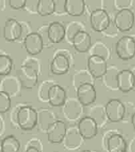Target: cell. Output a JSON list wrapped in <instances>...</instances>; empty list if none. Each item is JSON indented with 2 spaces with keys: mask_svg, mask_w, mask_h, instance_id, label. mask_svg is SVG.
<instances>
[{
  "mask_svg": "<svg viewBox=\"0 0 135 152\" xmlns=\"http://www.w3.org/2000/svg\"><path fill=\"white\" fill-rule=\"evenodd\" d=\"M38 115L31 106H21L17 114V126L24 131H31L36 126Z\"/></svg>",
  "mask_w": 135,
  "mask_h": 152,
  "instance_id": "obj_1",
  "label": "cell"
},
{
  "mask_svg": "<svg viewBox=\"0 0 135 152\" xmlns=\"http://www.w3.org/2000/svg\"><path fill=\"white\" fill-rule=\"evenodd\" d=\"M118 57L123 60H129L135 56V39L130 36H123L118 39L115 45Z\"/></svg>",
  "mask_w": 135,
  "mask_h": 152,
  "instance_id": "obj_2",
  "label": "cell"
},
{
  "mask_svg": "<svg viewBox=\"0 0 135 152\" xmlns=\"http://www.w3.org/2000/svg\"><path fill=\"white\" fill-rule=\"evenodd\" d=\"M18 79L22 87L32 89L38 83V71L29 63L22 65L18 73Z\"/></svg>",
  "mask_w": 135,
  "mask_h": 152,
  "instance_id": "obj_3",
  "label": "cell"
},
{
  "mask_svg": "<svg viewBox=\"0 0 135 152\" xmlns=\"http://www.w3.org/2000/svg\"><path fill=\"white\" fill-rule=\"evenodd\" d=\"M111 19L107 11L100 8L90 13V25L92 29L96 32H103L110 26Z\"/></svg>",
  "mask_w": 135,
  "mask_h": 152,
  "instance_id": "obj_4",
  "label": "cell"
},
{
  "mask_svg": "<svg viewBox=\"0 0 135 152\" xmlns=\"http://www.w3.org/2000/svg\"><path fill=\"white\" fill-rule=\"evenodd\" d=\"M104 110L106 118L112 123L121 121L126 114L125 105L118 99H112L108 101L105 105Z\"/></svg>",
  "mask_w": 135,
  "mask_h": 152,
  "instance_id": "obj_5",
  "label": "cell"
},
{
  "mask_svg": "<svg viewBox=\"0 0 135 152\" xmlns=\"http://www.w3.org/2000/svg\"><path fill=\"white\" fill-rule=\"evenodd\" d=\"M135 23L134 13L131 9H126L117 12L114 19V24L117 30L121 32L131 31Z\"/></svg>",
  "mask_w": 135,
  "mask_h": 152,
  "instance_id": "obj_6",
  "label": "cell"
},
{
  "mask_svg": "<svg viewBox=\"0 0 135 152\" xmlns=\"http://www.w3.org/2000/svg\"><path fill=\"white\" fill-rule=\"evenodd\" d=\"M87 69L93 78L105 77L108 71L106 59L97 55H91L87 60Z\"/></svg>",
  "mask_w": 135,
  "mask_h": 152,
  "instance_id": "obj_7",
  "label": "cell"
},
{
  "mask_svg": "<svg viewBox=\"0 0 135 152\" xmlns=\"http://www.w3.org/2000/svg\"><path fill=\"white\" fill-rule=\"evenodd\" d=\"M67 129L61 120H56L47 129V140L52 144H60L64 142Z\"/></svg>",
  "mask_w": 135,
  "mask_h": 152,
  "instance_id": "obj_8",
  "label": "cell"
},
{
  "mask_svg": "<svg viewBox=\"0 0 135 152\" xmlns=\"http://www.w3.org/2000/svg\"><path fill=\"white\" fill-rule=\"evenodd\" d=\"M23 45L28 54L35 56L42 51L44 48V40L41 34L37 32H32L25 37Z\"/></svg>",
  "mask_w": 135,
  "mask_h": 152,
  "instance_id": "obj_9",
  "label": "cell"
},
{
  "mask_svg": "<svg viewBox=\"0 0 135 152\" xmlns=\"http://www.w3.org/2000/svg\"><path fill=\"white\" fill-rule=\"evenodd\" d=\"M78 129L83 139L90 140L97 134L98 124L93 117H84L78 122Z\"/></svg>",
  "mask_w": 135,
  "mask_h": 152,
  "instance_id": "obj_10",
  "label": "cell"
},
{
  "mask_svg": "<svg viewBox=\"0 0 135 152\" xmlns=\"http://www.w3.org/2000/svg\"><path fill=\"white\" fill-rule=\"evenodd\" d=\"M78 101L84 106L94 103L97 98V91L92 83H84L76 89Z\"/></svg>",
  "mask_w": 135,
  "mask_h": 152,
  "instance_id": "obj_11",
  "label": "cell"
},
{
  "mask_svg": "<svg viewBox=\"0 0 135 152\" xmlns=\"http://www.w3.org/2000/svg\"><path fill=\"white\" fill-rule=\"evenodd\" d=\"M22 24L14 19H7L3 27V37L7 42H16L22 36Z\"/></svg>",
  "mask_w": 135,
  "mask_h": 152,
  "instance_id": "obj_12",
  "label": "cell"
},
{
  "mask_svg": "<svg viewBox=\"0 0 135 152\" xmlns=\"http://www.w3.org/2000/svg\"><path fill=\"white\" fill-rule=\"evenodd\" d=\"M116 86L118 90L123 93L131 91L135 87V74L131 70L124 69L118 72Z\"/></svg>",
  "mask_w": 135,
  "mask_h": 152,
  "instance_id": "obj_13",
  "label": "cell"
},
{
  "mask_svg": "<svg viewBox=\"0 0 135 152\" xmlns=\"http://www.w3.org/2000/svg\"><path fill=\"white\" fill-rule=\"evenodd\" d=\"M70 68V60L67 55L62 52L56 53L50 65L51 72L55 75H64Z\"/></svg>",
  "mask_w": 135,
  "mask_h": 152,
  "instance_id": "obj_14",
  "label": "cell"
},
{
  "mask_svg": "<svg viewBox=\"0 0 135 152\" xmlns=\"http://www.w3.org/2000/svg\"><path fill=\"white\" fill-rule=\"evenodd\" d=\"M66 93L63 87L54 84L50 88L48 94V102L53 107L62 106L66 102Z\"/></svg>",
  "mask_w": 135,
  "mask_h": 152,
  "instance_id": "obj_15",
  "label": "cell"
},
{
  "mask_svg": "<svg viewBox=\"0 0 135 152\" xmlns=\"http://www.w3.org/2000/svg\"><path fill=\"white\" fill-rule=\"evenodd\" d=\"M47 35L50 42L54 44L60 43L66 37V28L61 22H51L47 28Z\"/></svg>",
  "mask_w": 135,
  "mask_h": 152,
  "instance_id": "obj_16",
  "label": "cell"
},
{
  "mask_svg": "<svg viewBox=\"0 0 135 152\" xmlns=\"http://www.w3.org/2000/svg\"><path fill=\"white\" fill-rule=\"evenodd\" d=\"M106 147L108 152H126L128 145L122 135L112 134L106 139Z\"/></svg>",
  "mask_w": 135,
  "mask_h": 152,
  "instance_id": "obj_17",
  "label": "cell"
},
{
  "mask_svg": "<svg viewBox=\"0 0 135 152\" xmlns=\"http://www.w3.org/2000/svg\"><path fill=\"white\" fill-rule=\"evenodd\" d=\"M74 48L79 53H87L92 46V37L86 31L78 32L72 40Z\"/></svg>",
  "mask_w": 135,
  "mask_h": 152,
  "instance_id": "obj_18",
  "label": "cell"
},
{
  "mask_svg": "<svg viewBox=\"0 0 135 152\" xmlns=\"http://www.w3.org/2000/svg\"><path fill=\"white\" fill-rule=\"evenodd\" d=\"M86 1L83 0L65 1V12L72 16H81L85 11Z\"/></svg>",
  "mask_w": 135,
  "mask_h": 152,
  "instance_id": "obj_19",
  "label": "cell"
},
{
  "mask_svg": "<svg viewBox=\"0 0 135 152\" xmlns=\"http://www.w3.org/2000/svg\"><path fill=\"white\" fill-rule=\"evenodd\" d=\"M1 152H19L21 143L14 135H7L1 140Z\"/></svg>",
  "mask_w": 135,
  "mask_h": 152,
  "instance_id": "obj_20",
  "label": "cell"
},
{
  "mask_svg": "<svg viewBox=\"0 0 135 152\" xmlns=\"http://www.w3.org/2000/svg\"><path fill=\"white\" fill-rule=\"evenodd\" d=\"M81 139H83V137L80 134L78 129H70L66 132L63 143L64 142L65 147L69 149H75L81 144Z\"/></svg>",
  "mask_w": 135,
  "mask_h": 152,
  "instance_id": "obj_21",
  "label": "cell"
},
{
  "mask_svg": "<svg viewBox=\"0 0 135 152\" xmlns=\"http://www.w3.org/2000/svg\"><path fill=\"white\" fill-rule=\"evenodd\" d=\"M20 86L22 85L19 79L13 78V77H11V78L7 77L4 79V81H1L0 91L5 92L10 96H12V94H17V92L20 90Z\"/></svg>",
  "mask_w": 135,
  "mask_h": 152,
  "instance_id": "obj_22",
  "label": "cell"
},
{
  "mask_svg": "<svg viewBox=\"0 0 135 152\" xmlns=\"http://www.w3.org/2000/svg\"><path fill=\"white\" fill-rule=\"evenodd\" d=\"M56 13V1L54 0H38L37 13L41 16H48Z\"/></svg>",
  "mask_w": 135,
  "mask_h": 152,
  "instance_id": "obj_23",
  "label": "cell"
},
{
  "mask_svg": "<svg viewBox=\"0 0 135 152\" xmlns=\"http://www.w3.org/2000/svg\"><path fill=\"white\" fill-rule=\"evenodd\" d=\"M13 60L9 56L5 54L0 55V75L1 77H7L13 69Z\"/></svg>",
  "mask_w": 135,
  "mask_h": 152,
  "instance_id": "obj_24",
  "label": "cell"
},
{
  "mask_svg": "<svg viewBox=\"0 0 135 152\" xmlns=\"http://www.w3.org/2000/svg\"><path fill=\"white\" fill-rule=\"evenodd\" d=\"M11 97L7 93L0 91V113H7L11 108Z\"/></svg>",
  "mask_w": 135,
  "mask_h": 152,
  "instance_id": "obj_25",
  "label": "cell"
},
{
  "mask_svg": "<svg viewBox=\"0 0 135 152\" xmlns=\"http://www.w3.org/2000/svg\"><path fill=\"white\" fill-rule=\"evenodd\" d=\"M81 31H84V29L77 22H72L69 24L67 28H66V37L68 41L72 42V40H73L75 36Z\"/></svg>",
  "mask_w": 135,
  "mask_h": 152,
  "instance_id": "obj_26",
  "label": "cell"
},
{
  "mask_svg": "<svg viewBox=\"0 0 135 152\" xmlns=\"http://www.w3.org/2000/svg\"><path fill=\"white\" fill-rule=\"evenodd\" d=\"M54 83L51 82H44L38 88V98L43 102H48V94L50 88Z\"/></svg>",
  "mask_w": 135,
  "mask_h": 152,
  "instance_id": "obj_27",
  "label": "cell"
},
{
  "mask_svg": "<svg viewBox=\"0 0 135 152\" xmlns=\"http://www.w3.org/2000/svg\"><path fill=\"white\" fill-rule=\"evenodd\" d=\"M132 4L133 1L131 0H115L113 1L114 7L118 10V12L123 10L130 9Z\"/></svg>",
  "mask_w": 135,
  "mask_h": 152,
  "instance_id": "obj_28",
  "label": "cell"
},
{
  "mask_svg": "<svg viewBox=\"0 0 135 152\" xmlns=\"http://www.w3.org/2000/svg\"><path fill=\"white\" fill-rule=\"evenodd\" d=\"M8 5L13 10H22L26 6L27 1L25 0H9Z\"/></svg>",
  "mask_w": 135,
  "mask_h": 152,
  "instance_id": "obj_29",
  "label": "cell"
},
{
  "mask_svg": "<svg viewBox=\"0 0 135 152\" xmlns=\"http://www.w3.org/2000/svg\"><path fill=\"white\" fill-rule=\"evenodd\" d=\"M25 152H42L41 150L40 149L39 147L36 146V145H29L25 150Z\"/></svg>",
  "mask_w": 135,
  "mask_h": 152,
  "instance_id": "obj_30",
  "label": "cell"
},
{
  "mask_svg": "<svg viewBox=\"0 0 135 152\" xmlns=\"http://www.w3.org/2000/svg\"><path fill=\"white\" fill-rule=\"evenodd\" d=\"M5 130V127H4V123L3 121L2 117H1V120H0V135L2 136L3 133L4 132Z\"/></svg>",
  "mask_w": 135,
  "mask_h": 152,
  "instance_id": "obj_31",
  "label": "cell"
},
{
  "mask_svg": "<svg viewBox=\"0 0 135 152\" xmlns=\"http://www.w3.org/2000/svg\"><path fill=\"white\" fill-rule=\"evenodd\" d=\"M131 124H132L133 128H134V129L135 130V113L133 114L132 117H131Z\"/></svg>",
  "mask_w": 135,
  "mask_h": 152,
  "instance_id": "obj_32",
  "label": "cell"
},
{
  "mask_svg": "<svg viewBox=\"0 0 135 152\" xmlns=\"http://www.w3.org/2000/svg\"><path fill=\"white\" fill-rule=\"evenodd\" d=\"M81 152H92V151H90V150H84V151H82Z\"/></svg>",
  "mask_w": 135,
  "mask_h": 152,
  "instance_id": "obj_33",
  "label": "cell"
},
{
  "mask_svg": "<svg viewBox=\"0 0 135 152\" xmlns=\"http://www.w3.org/2000/svg\"><path fill=\"white\" fill-rule=\"evenodd\" d=\"M134 16H135V14H134Z\"/></svg>",
  "mask_w": 135,
  "mask_h": 152,
  "instance_id": "obj_34",
  "label": "cell"
}]
</instances>
